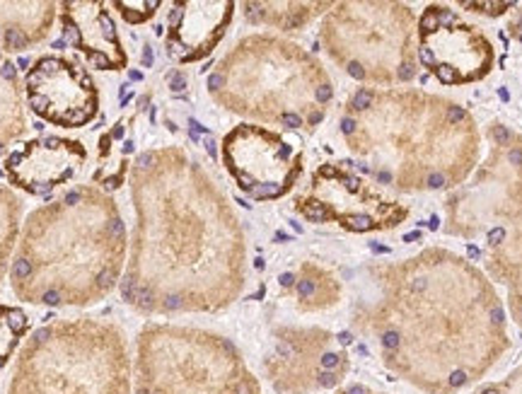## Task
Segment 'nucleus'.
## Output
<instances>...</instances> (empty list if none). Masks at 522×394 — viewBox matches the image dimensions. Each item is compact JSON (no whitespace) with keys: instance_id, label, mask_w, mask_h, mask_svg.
Listing matches in <instances>:
<instances>
[{"instance_id":"aec40b11","label":"nucleus","mask_w":522,"mask_h":394,"mask_svg":"<svg viewBox=\"0 0 522 394\" xmlns=\"http://www.w3.org/2000/svg\"><path fill=\"white\" fill-rule=\"evenodd\" d=\"M29 331V317L25 309L0 305V370L15 356L22 336Z\"/></svg>"},{"instance_id":"6ab92c4d","label":"nucleus","mask_w":522,"mask_h":394,"mask_svg":"<svg viewBox=\"0 0 522 394\" xmlns=\"http://www.w3.org/2000/svg\"><path fill=\"white\" fill-rule=\"evenodd\" d=\"M19 213H22V201L8 186H0V281L8 271L12 249L17 244Z\"/></svg>"},{"instance_id":"6e6552de","label":"nucleus","mask_w":522,"mask_h":394,"mask_svg":"<svg viewBox=\"0 0 522 394\" xmlns=\"http://www.w3.org/2000/svg\"><path fill=\"white\" fill-rule=\"evenodd\" d=\"M416 17L402 3H336L322 42L336 66L368 87H402L419 73Z\"/></svg>"},{"instance_id":"1a4fd4ad","label":"nucleus","mask_w":522,"mask_h":394,"mask_svg":"<svg viewBox=\"0 0 522 394\" xmlns=\"http://www.w3.org/2000/svg\"><path fill=\"white\" fill-rule=\"evenodd\" d=\"M298 211L312 223H339L351 232L389 230L404 223L409 208L399 206L385 189L358 177L353 170L322 164L309 181V191L298 198Z\"/></svg>"},{"instance_id":"9b49d317","label":"nucleus","mask_w":522,"mask_h":394,"mask_svg":"<svg viewBox=\"0 0 522 394\" xmlns=\"http://www.w3.org/2000/svg\"><path fill=\"white\" fill-rule=\"evenodd\" d=\"M223 162L235 184L257 201L288 194L302 174V150L274 129L240 123L223 138Z\"/></svg>"},{"instance_id":"dca6fc26","label":"nucleus","mask_w":522,"mask_h":394,"mask_svg":"<svg viewBox=\"0 0 522 394\" xmlns=\"http://www.w3.org/2000/svg\"><path fill=\"white\" fill-rule=\"evenodd\" d=\"M56 19V3H3L0 0V46L17 53L49 34Z\"/></svg>"},{"instance_id":"412c9836","label":"nucleus","mask_w":522,"mask_h":394,"mask_svg":"<svg viewBox=\"0 0 522 394\" xmlns=\"http://www.w3.org/2000/svg\"><path fill=\"white\" fill-rule=\"evenodd\" d=\"M112 5L119 8L123 19L131 22V25H140V22L150 19L155 15V10L160 8V3H126V0H116Z\"/></svg>"},{"instance_id":"20e7f679","label":"nucleus","mask_w":522,"mask_h":394,"mask_svg":"<svg viewBox=\"0 0 522 394\" xmlns=\"http://www.w3.org/2000/svg\"><path fill=\"white\" fill-rule=\"evenodd\" d=\"M126 227L109 196L82 189L29 213L17 240L10 281L19 300L34 305H90L114 291L126 264Z\"/></svg>"},{"instance_id":"ddd939ff","label":"nucleus","mask_w":522,"mask_h":394,"mask_svg":"<svg viewBox=\"0 0 522 394\" xmlns=\"http://www.w3.org/2000/svg\"><path fill=\"white\" fill-rule=\"evenodd\" d=\"M85 162L87 150L82 143L60 136H39L5 157V177L12 186L32 196H44L77 177Z\"/></svg>"},{"instance_id":"4468645a","label":"nucleus","mask_w":522,"mask_h":394,"mask_svg":"<svg viewBox=\"0 0 522 394\" xmlns=\"http://www.w3.org/2000/svg\"><path fill=\"white\" fill-rule=\"evenodd\" d=\"M60 25L73 49L85 53L97 70L126 68L129 56L119 42V32L109 12V3H63Z\"/></svg>"},{"instance_id":"39448f33","label":"nucleus","mask_w":522,"mask_h":394,"mask_svg":"<svg viewBox=\"0 0 522 394\" xmlns=\"http://www.w3.org/2000/svg\"><path fill=\"white\" fill-rule=\"evenodd\" d=\"M205 85L220 107L266 129L317 126L334 99L324 66L302 46L274 34L240 39Z\"/></svg>"},{"instance_id":"f03ea898","label":"nucleus","mask_w":522,"mask_h":394,"mask_svg":"<svg viewBox=\"0 0 522 394\" xmlns=\"http://www.w3.org/2000/svg\"><path fill=\"white\" fill-rule=\"evenodd\" d=\"M375 302L358 319L392 372L428 394L479 380L503 346L505 309L469 259L447 247L372 266Z\"/></svg>"},{"instance_id":"f257e3e1","label":"nucleus","mask_w":522,"mask_h":394,"mask_svg":"<svg viewBox=\"0 0 522 394\" xmlns=\"http://www.w3.org/2000/svg\"><path fill=\"white\" fill-rule=\"evenodd\" d=\"M136 232L123 300L148 315L218 312L240 298L247 247L213 177L181 148L148 150L131 174Z\"/></svg>"},{"instance_id":"4be33fe9","label":"nucleus","mask_w":522,"mask_h":394,"mask_svg":"<svg viewBox=\"0 0 522 394\" xmlns=\"http://www.w3.org/2000/svg\"><path fill=\"white\" fill-rule=\"evenodd\" d=\"M336 394H385V392H375V389H370V387H365V385H351V387L339 389Z\"/></svg>"},{"instance_id":"423d86ee","label":"nucleus","mask_w":522,"mask_h":394,"mask_svg":"<svg viewBox=\"0 0 522 394\" xmlns=\"http://www.w3.org/2000/svg\"><path fill=\"white\" fill-rule=\"evenodd\" d=\"M131 377L129 346L116 326L60 319L27 339L8 394H131Z\"/></svg>"},{"instance_id":"f8f14e48","label":"nucleus","mask_w":522,"mask_h":394,"mask_svg":"<svg viewBox=\"0 0 522 394\" xmlns=\"http://www.w3.org/2000/svg\"><path fill=\"white\" fill-rule=\"evenodd\" d=\"M27 102L36 116L60 129H82L99 112V92L80 63L41 56L27 70Z\"/></svg>"},{"instance_id":"b1692460","label":"nucleus","mask_w":522,"mask_h":394,"mask_svg":"<svg viewBox=\"0 0 522 394\" xmlns=\"http://www.w3.org/2000/svg\"><path fill=\"white\" fill-rule=\"evenodd\" d=\"M184 85H186V77L181 75V73H177V75L170 80V87H172V90H184Z\"/></svg>"},{"instance_id":"7ed1b4c3","label":"nucleus","mask_w":522,"mask_h":394,"mask_svg":"<svg viewBox=\"0 0 522 394\" xmlns=\"http://www.w3.org/2000/svg\"><path fill=\"white\" fill-rule=\"evenodd\" d=\"M341 133L360 172L396 194L443 191L476 170L479 126L457 102L419 87H358Z\"/></svg>"},{"instance_id":"a211bd4d","label":"nucleus","mask_w":522,"mask_h":394,"mask_svg":"<svg viewBox=\"0 0 522 394\" xmlns=\"http://www.w3.org/2000/svg\"><path fill=\"white\" fill-rule=\"evenodd\" d=\"M331 3H244L249 22L271 25L278 29H298L307 25L319 10H329Z\"/></svg>"},{"instance_id":"5701e85b","label":"nucleus","mask_w":522,"mask_h":394,"mask_svg":"<svg viewBox=\"0 0 522 394\" xmlns=\"http://www.w3.org/2000/svg\"><path fill=\"white\" fill-rule=\"evenodd\" d=\"M510 32H513V36L517 39V42L522 44V10H520V15L515 17V22L510 25Z\"/></svg>"},{"instance_id":"f3484780","label":"nucleus","mask_w":522,"mask_h":394,"mask_svg":"<svg viewBox=\"0 0 522 394\" xmlns=\"http://www.w3.org/2000/svg\"><path fill=\"white\" fill-rule=\"evenodd\" d=\"M25 129L27 119L17 68L12 60L0 56V155L8 150L12 140H17L25 133Z\"/></svg>"},{"instance_id":"0eeeda50","label":"nucleus","mask_w":522,"mask_h":394,"mask_svg":"<svg viewBox=\"0 0 522 394\" xmlns=\"http://www.w3.org/2000/svg\"><path fill=\"white\" fill-rule=\"evenodd\" d=\"M136 394H259L237 346L205 329L148 324L136 343Z\"/></svg>"},{"instance_id":"2eb2a0df","label":"nucleus","mask_w":522,"mask_h":394,"mask_svg":"<svg viewBox=\"0 0 522 394\" xmlns=\"http://www.w3.org/2000/svg\"><path fill=\"white\" fill-rule=\"evenodd\" d=\"M235 3H179L174 5L167 34V53L179 63H194L215 49L232 19Z\"/></svg>"},{"instance_id":"9d476101","label":"nucleus","mask_w":522,"mask_h":394,"mask_svg":"<svg viewBox=\"0 0 522 394\" xmlns=\"http://www.w3.org/2000/svg\"><path fill=\"white\" fill-rule=\"evenodd\" d=\"M419 63L440 85L479 82L493 68V46L479 27L460 17L452 5H428L416 25Z\"/></svg>"}]
</instances>
